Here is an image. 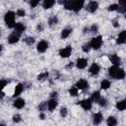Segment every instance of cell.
Returning a JSON list of instances; mask_svg holds the SVG:
<instances>
[{"label":"cell","instance_id":"cell-29","mask_svg":"<svg viewBox=\"0 0 126 126\" xmlns=\"http://www.w3.org/2000/svg\"><path fill=\"white\" fill-rule=\"evenodd\" d=\"M91 44L90 43H87V44H84L83 45V47H82V49H83V51L84 52H89L90 51V49H91Z\"/></svg>","mask_w":126,"mask_h":126},{"label":"cell","instance_id":"cell-39","mask_svg":"<svg viewBox=\"0 0 126 126\" xmlns=\"http://www.w3.org/2000/svg\"><path fill=\"white\" fill-rule=\"evenodd\" d=\"M91 30H92V32H97V26H92V28H91Z\"/></svg>","mask_w":126,"mask_h":126},{"label":"cell","instance_id":"cell-20","mask_svg":"<svg viewBox=\"0 0 126 126\" xmlns=\"http://www.w3.org/2000/svg\"><path fill=\"white\" fill-rule=\"evenodd\" d=\"M54 3H55V0H43V8L49 9L54 5Z\"/></svg>","mask_w":126,"mask_h":126},{"label":"cell","instance_id":"cell-7","mask_svg":"<svg viewBox=\"0 0 126 126\" xmlns=\"http://www.w3.org/2000/svg\"><path fill=\"white\" fill-rule=\"evenodd\" d=\"M81 106L85 109V110H89L92 108V99L90 98H87V99H84L81 101Z\"/></svg>","mask_w":126,"mask_h":126},{"label":"cell","instance_id":"cell-28","mask_svg":"<svg viewBox=\"0 0 126 126\" xmlns=\"http://www.w3.org/2000/svg\"><path fill=\"white\" fill-rule=\"evenodd\" d=\"M69 94L72 95V96H76L78 94V88L77 87H73L69 90Z\"/></svg>","mask_w":126,"mask_h":126},{"label":"cell","instance_id":"cell-37","mask_svg":"<svg viewBox=\"0 0 126 126\" xmlns=\"http://www.w3.org/2000/svg\"><path fill=\"white\" fill-rule=\"evenodd\" d=\"M13 121L14 122H20L21 121V116L19 114H16L13 116Z\"/></svg>","mask_w":126,"mask_h":126},{"label":"cell","instance_id":"cell-33","mask_svg":"<svg viewBox=\"0 0 126 126\" xmlns=\"http://www.w3.org/2000/svg\"><path fill=\"white\" fill-rule=\"evenodd\" d=\"M118 9V5H116V4H112V5H110V6H108V11H115V10H117Z\"/></svg>","mask_w":126,"mask_h":126},{"label":"cell","instance_id":"cell-46","mask_svg":"<svg viewBox=\"0 0 126 126\" xmlns=\"http://www.w3.org/2000/svg\"><path fill=\"white\" fill-rule=\"evenodd\" d=\"M72 66H73V63H72V62H70V64L67 66V68H70V67H72Z\"/></svg>","mask_w":126,"mask_h":126},{"label":"cell","instance_id":"cell-26","mask_svg":"<svg viewBox=\"0 0 126 126\" xmlns=\"http://www.w3.org/2000/svg\"><path fill=\"white\" fill-rule=\"evenodd\" d=\"M107 125H109V126H114V125H116V123H117V121H116V119L113 117V116H109L108 118H107Z\"/></svg>","mask_w":126,"mask_h":126},{"label":"cell","instance_id":"cell-31","mask_svg":"<svg viewBox=\"0 0 126 126\" xmlns=\"http://www.w3.org/2000/svg\"><path fill=\"white\" fill-rule=\"evenodd\" d=\"M47 77H48V73L45 72V73H42V74L38 75V76H37V79H38V80H44V79H46Z\"/></svg>","mask_w":126,"mask_h":126},{"label":"cell","instance_id":"cell-13","mask_svg":"<svg viewBox=\"0 0 126 126\" xmlns=\"http://www.w3.org/2000/svg\"><path fill=\"white\" fill-rule=\"evenodd\" d=\"M47 106H48L49 111H53V109H55L56 106H57V100L52 97V98L47 102Z\"/></svg>","mask_w":126,"mask_h":126},{"label":"cell","instance_id":"cell-16","mask_svg":"<svg viewBox=\"0 0 126 126\" xmlns=\"http://www.w3.org/2000/svg\"><path fill=\"white\" fill-rule=\"evenodd\" d=\"M89 71H90V73H91L92 75H96V74L98 73V71H99V66H98L96 63H94V64H92V66L90 67Z\"/></svg>","mask_w":126,"mask_h":126},{"label":"cell","instance_id":"cell-12","mask_svg":"<svg viewBox=\"0 0 126 126\" xmlns=\"http://www.w3.org/2000/svg\"><path fill=\"white\" fill-rule=\"evenodd\" d=\"M88 65V60L85 58H79L77 60V67L80 69H84Z\"/></svg>","mask_w":126,"mask_h":126},{"label":"cell","instance_id":"cell-47","mask_svg":"<svg viewBox=\"0 0 126 126\" xmlns=\"http://www.w3.org/2000/svg\"><path fill=\"white\" fill-rule=\"evenodd\" d=\"M40 118H41V119H44V115H43V114H42V113H41V114H40Z\"/></svg>","mask_w":126,"mask_h":126},{"label":"cell","instance_id":"cell-42","mask_svg":"<svg viewBox=\"0 0 126 126\" xmlns=\"http://www.w3.org/2000/svg\"><path fill=\"white\" fill-rule=\"evenodd\" d=\"M57 1H58V3L61 4V5H62V4H65V3L67 2V0H57Z\"/></svg>","mask_w":126,"mask_h":126},{"label":"cell","instance_id":"cell-48","mask_svg":"<svg viewBox=\"0 0 126 126\" xmlns=\"http://www.w3.org/2000/svg\"><path fill=\"white\" fill-rule=\"evenodd\" d=\"M125 18H126V14H125Z\"/></svg>","mask_w":126,"mask_h":126},{"label":"cell","instance_id":"cell-35","mask_svg":"<svg viewBox=\"0 0 126 126\" xmlns=\"http://www.w3.org/2000/svg\"><path fill=\"white\" fill-rule=\"evenodd\" d=\"M60 114H61V116L65 117V116L67 115V108H65V107H62V108L60 109Z\"/></svg>","mask_w":126,"mask_h":126},{"label":"cell","instance_id":"cell-41","mask_svg":"<svg viewBox=\"0 0 126 126\" xmlns=\"http://www.w3.org/2000/svg\"><path fill=\"white\" fill-rule=\"evenodd\" d=\"M6 84H7V82L4 81V80H2V81H1V89H3V88L6 86Z\"/></svg>","mask_w":126,"mask_h":126},{"label":"cell","instance_id":"cell-11","mask_svg":"<svg viewBox=\"0 0 126 126\" xmlns=\"http://www.w3.org/2000/svg\"><path fill=\"white\" fill-rule=\"evenodd\" d=\"M116 42L118 44H122L124 42H126V31H122L119 34H118V37L116 39Z\"/></svg>","mask_w":126,"mask_h":126},{"label":"cell","instance_id":"cell-8","mask_svg":"<svg viewBox=\"0 0 126 126\" xmlns=\"http://www.w3.org/2000/svg\"><path fill=\"white\" fill-rule=\"evenodd\" d=\"M19 37H20V34L16 32H14L13 33H11L8 37V41L9 43H16L18 40H19Z\"/></svg>","mask_w":126,"mask_h":126},{"label":"cell","instance_id":"cell-22","mask_svg":"<svg viewBox=\"0 0 126 126\" xmlns=\"http://www.w3.org/2000/svg\"><path fill=\"white\" fill-rule=\"evenodd\" d=\"M99 98H100V94H99L98 92H94V93H93V94H92V97H91L92 101H94V102H98Z\"/></svg>","mask_w":126,"mask_h":126},{"label":"cell","instance_id":"cell-25","mask_svg":"<svg viewBox=\"0 0 126 126\" xmlns=\"http://www.w3.org/2000/svg\"><path fill=\"white\" fill-rule=\"evenodd\" d=\"M110 87V82L108 81V80H103L101 83H100V88L102 89V90H106V89H108Z\"/></svg>","mask_w":126,"mask_h":126},{"label":"cell","instance_id":"cell-3","mask_svg":"<svg viewBox=\"0 0 126 126\" xmlns=\"http://www.w3.org/2000/svg\"><path fill=\"white\" fill-rule=\"evenodd\" d=\"M101 43H102V39H101V36H96V37H94L92 38L90 44L92 46V48L94 49H98L100 46H101Z\"/></svg>","mask_w":126,"mask_h":126},{"label":"cell","instance_id":"cell-5","mask_svg":"<svg viewBox=\"0 0 126 126\" xmlns=\"http://www.w3.org/2000/svg\"><path fill=\"white\" fill-rule=\"evenodd\" d=\"M97 7H98L97 2H95V1H91V2L87 5V10H88L89 12H91V13H94V12L96 11Z\"/></svg>","mask_w":126,"mask_h":126},{"label":"cell","instance_id":"cell-32","mask_svg":"<svg viewBox=\"0 0 126 126\" xmlns=\"http://www.w3.org/2000/svg\"><path fill=\"white\" fill-rule=\"evenodd\" d=\"M106 102H107V101H106V99H105V98H103V97H102V98L100 97V98H99V100H98V104H99L100 106H105V105H106Z\"/></svg>","mask_w":126,"mask_h":126},{"label":"cell","instance_id":"cell-4","mask_svg":"<svg viewBox=\"0 0 126 126\" xmlns=\"http://www.w3.org/2000/svg\"><path fill=\"white\" fill-rule=\"evenodd\" d=\"M71 52H72V48H71V46H66L65 48H63V49H61V50L59 51V54H60L61 57L66 58V57L70 56Z\"/></svg>","mask_w":126,"mask_h":126},{"label":"cell","instance_id":"cell-23","mask_svg":"<svg viewBox=\"0 0 126 126\" xmlns=\"http://www.w3.org/2000/svg\"><path fill=\"white\" fill-rule=\"evenodd\" d=\"M74 3H75V0H67V2L64 4L65 9H67V10H73Z\"/></svg>","mask_w":126,"mask_h":126},{"label":"cell","instance_id":"cell-36","mask_svg":"<svg viewBox=\"0 0 126 126\" xmlns=\"http://www.w3.org/2000/svg\"><path fill=\"white\" fill-rule=\"evenodd\" d=\"M25 14H26V12H25L23 9H19V10L17 11V15H18L19 17H24Z\"/></svg>","mask_w":126,"mask_h":126},{"label":"cell","instance_id":"cell-14","mask_svg":"<svg viewBox=\"0 0 126 126\" xmlns=\"http://www.w3.org/2000/svg\"><path fill=\"white\" fill-rule=\"evenodd\" d=\"M102 121V115H101V113H94V115H93V122H94V124H99L100 122Z\"/></svg>","mask_w":126,"mask_h":126},{"label":"cell","instance_id":"cell-43","mask_svg":"<svg viewBox=\"0 0 126 126\" xmlns=\"http://www.w3.org/2000/svg\"><path fill=\"white\" fill-rule=\"evenodd\" d=\"M113 26H114V27H118V23H117V21H116V20H114V21H113Z\"/></svg>","mask_w":126,"mask_h":126},{"label":"cell","instance_id":"cell-45","mask_svg":"<svg viewBox=\"0 0 126 126\" xmlns=\"http://www.w3.org/2000/svg\"><path fill=\"white\" fill-rule=\"evenodd\" d=\"M42 29H43L42 26H37V30H38V31H42Z\"/></svg>","mask_w":126,"mask_h":126},{"label":"cell","instance_id":"cell-6","mask_svg":"<svg viewBox=\"0 0 126 126\" xmlns=\"http://www.w3.org/2000/svg\"><path fill=\"white\" fill-rule=\"evenodd\" d=\"M84 3H85V0H75L74 6H73V11H75V12L80 11L83 8Z\"/></svg>","mask_w":126,"mask_h":126},{"label":"cell","instance_id":"cell-21","mask_svg":"<svg viewBox=\"0 0 126 126\" xmlns=\"http://www.w3.org/2000/svg\"><path fill=\"white\" fill-rule=\"evenodd\" d=\"M116 107L118 110H124L126 109V99H123L121 101H118L116 104Z\"/></svg>","mask_w":126,"mask_h":126},{"label":"cell","instance_id":"cell-24","mask_svg":"<svg viewBox=\"0 0 126 126\" xmlns=\"http://www.w3.org/2000/svg\"><path fill=\"white\" fill-rule=\"evenodd\" d=\"M71 32H72V29H64V30L62 31V32H61V37H62V38L68 37L69 34L71 33Z\"/></svg>","mask_w":126,"mask_h":126},{"label":"cell","instance_id":"cell-1","mask_svg":"<svg viewBox=\"0 0 126 126\" xmlns=\"http://www.w3.org/2000/svg\"><path fill=\"white\" fill-rule=\"evenodd\" d=\"M108 74L112 78L117 79V80H121V79H123L125 77V72L122 69L118 68L116 65H114V66H112V67H110L108 69Z\"/></svg>","mask_w":126,"mask_h":126},{"label":"cell","instance_id":"cell-17","mask_svg":"<svg viewBox=\"0 0 126 126\" xmlns=\"http://www.w3.org/2000/svg\"><path fill=\"white\" fill-rule=\"evenodd\" d=\"M23 90H24V86H23L22 84H18V85L16 86V88H15V91H14V96L20 95V94H22Z\"/></svg>","mask_w":126,"mask_h":126},{"label":"cell","instance_id":"cell-10","mask_svg":"<svg viewBox=\"0 0 126 126\" xmlns=\"http://www.w3.org/2000/svg\"><path fill=\"white\" fill-rule=\"evenodd\" d=\"M76 87H77L79 90H85V89H87V88L89 87V84H88V82H87L86 80L82 79V80H79V81L77 82Z\"/></svg>","mask_w":126,"mask_h":126},{"label":"cell","instance_id":"cell-44","mask_svg":"<svg viewBox=\"0 0 126 126\" xmlns=\"http://www.w3.org/2000/svg\"><path fill=\"white\" fill-rule=\"evenodd\" d=\"M51 96H52V97H56V96H57V93H56V92H55V93H52V94H51Z\"/></svg>","mask_w":126,"mask_h":126},{"label":"cell","instance_id":"cell-27","mask_svg":"<svg viewBox=\"0 0 126 126\" xmlns=\"http://www.w3.org/2000/svg\"><path fill=\"white\" fill-rule=\"evenodd\" d=\"M57 22H58V19H57V17H55V16L51 17V18L48 20V24H49L50 27H53L54 25H56Z\"/></svg>","mask_w":126,"mask_h":126},{"label":"cell","instance_id":"cell-2","mask_svg":"<svg viewBox=\"0 0 126 126\" xmlns=\"http://www.w3.org/2000/svg\"><path fill=\"white\" fill-rule=\"evenodd\" d=\"M5 23L7 25L8 28H14L15 27V13L12 11H9L5 14Z\"/></svg>","mask_w":126,"mask_h":126},{"label":"cell","instance_id":"cell-40","mask_svg":"<svg viewBox=\"0 0 126 126\" xmlns=\"http://www.w3.org/2000/svg\"><path fill=\"white\" fill-rule=\"evenodd\" d=\"M119 4L121 6H126V0H119Z\"/></svg>","mask_w":126,"mask_h":126},{"label":"cell","instance_id":"cell-18","mask_svg":"<svg viewBox=\"0 0 126 126\" xmlns=\"http://www.w3.org/2000/svg\"><path fill=\"white\" fill-rule=\"evenodd\" d=\"M25 105V100L23 98H18L14 101V106L17 108H23Z\"/></svg>","mask_w":126,"mask_h":126},{"label":"cell","instance_id":"cell-19","mask_svg":"<svg viewBox=\"0 0 126 126\" xmlns=\"http://www.w3.org/2000/svg\"><path fill=\"white\" fill-rule=\"evenodd\" d=\"M110 61H111V63L113 64V65H119L120 64V58L116 55V54H112L111 56H110Z\"/></svg>","mask_w":126,"mask_h":126},{"label":"cell","instance_id":"cell-38","mask_svg":"<svg viewBox=\"0 0 126 126\" xmlns=\"http://www.w3.org/2000/svg\"><path fill=\"white\" fill-rule=\"evenodd\" d=\"M117 10H118L119 13H124L126 11V6H120V7H118Z\"/></svg>","mask_w":126,"mask_h":126},{"label":"cell","instance_id":"cell-34","mask_svg":"<svg viewBox=\"0 0 126 126\" xmlns=\"http://www.w3.org/2000/svg\"><path fill=\"white\" fill-rule=\"evenodd\" d=\"M39 1H40V0H30V4H31V6L33 8V7H35V6L39 3Z\"/></svg>","mask_w":126,"mask_h":126},{"label":"cell","instance_id":"cell-15","mask_svg":"<svg viewBox=\"0 0 126 126\" xmlns=\"http://www.w3.org/2000/svg\"><path fill=\"white\" fill-rule=\"evenodd\" d=\"M14 28H15V32H18L19 34H21V33L26 30V27H25L22 23H17V24L15 25V27H14Z\"/></svg>","mask_w":126,"mask_h":126},{"label":"cell","instance_id":"cell-30","mask_svg":"<svg viewBox=\"0 0 126 126\" xmlns=\"http://www.w3.org/2000/svg\"><path fill=\"white\" fill-rule=\"evenodd\" d=\"M25 41H26V43H27V44L32 45V44L34 42V38H33V37H27V38L25 39Z\"/></svg>","mask_w":126,"mask_h":126},{"label":"cell","instance_id":"cell-9","mask_svg":"<svg viewBox=\"0 0 126 126\" xmlns=\"http://www.w3.org/2000/svg\"><path fill=\"white\" fill-rule=\"evenodd\" d=\"M47 47H48V43H47L46 41H44V40L39 41V43H38L37 46H36L37 51H39V52H44V51L47 49Z\"/></svg>","mask_w":126,"mask_h":126}]
</instances>
